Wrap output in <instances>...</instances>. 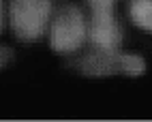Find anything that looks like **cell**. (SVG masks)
Segmentation results:
<instances>
[{
	"instance_id": "cell-2",
	"label": "cell",
	"mask_w": 152,
	"mask_h": 122,
	"mask_svg": "<svg viewBox=\"0 0 152 122\" xmlns=\"http://www.w3.org/2000/svg\"><path fill=\"white\" fill-rule=\"evenodd\" d=\"M49 0H11V26L22 41H37L47 26Z\"/></svg>"
},
{
	"instance_id": "cell-4",
	"label": "cell",
	"mask_w": 152,
	"mask_h": 122,
	"mask_svg": "<svg viewBox=\"0 0 152 122\" xmlns=\"http://www.w3.org/2000/svg\"><path fill=\"white\" fill-rule=\"evenodd\" d=\"M90 41L101 49H116L120 45L122 34H120V28L111 13H92Z\"/></svg>"
},
{
	"instance_id": "cell-1",
	"label": "cell",
	"mask_w": 152,
	"mask_h": 122,
	"mask_svg": "<svg viewBox=\"0 0 152 122\" xmlns=\"http://www.w3.org/2000/svg\"><path fill=\"white\" fill-rule=\"evenodd\" d=\"M75 66L86 75H141L146 71V62L139 56L116 54L114 49H99L94 54H88L77 60Z\"/></svg>"
},
{
	"instance_id": "cell-6",
	"label": "cell",
	"mask_w": 152,
	"mask_h": 122,
	"mask_svg": "<svg viewBox=\"0 0 152 122\" xmlns=\"http://www.w3.org/2000/svg\"><path fill=\"white\" fill-rule=\"evenodd\" d=\"M92 4V13H111L114 0H90Z\"/></svg>"
},
{
	"instance_id": "cell-8",
	"label": "cell",
	"mask_w": 152,
	"mask_h": 122,
	"mask_svg": "<svg viewBox=\"0 0 152 122\" xmlns=\"http://www.w3.org/2000/svg\"><path fill=\"white\" fill-rule=\"evenodd\" d=\"M0 30H2V0H0Z\"/></svg>"
},
{
	"instance_id": "cell-5",
	"label": "cell",
	"mask_w": 152,
	"mask_h": 122,
	"mask_svg": "<svg viewBox=\"0 0 152 122\" xmlns=\"http://www.w3.org/2000/svg\"><path fill=\"white\" fill-rule=\"evenodd\" d=\"M131 17L139 28L152 32V0H133L131 2Z\"/></svg>"
},
{
	"instance_id": "cell-3",
	"label": "cell",
	"mask_w": 152,
	"mask_h": 122,
	"mask_svg": "<svg viewBox=\"0 0 152 122\" xmlns=\"http://www.w3.org/2000/svg\"><path fill=\"white\" fill-rule=\"evenodd\" d=\"M86 39V26L84 17L79 13V9L75 7H64L60 9V13L56 15L52 24V47L54 52L69 54L82 47Z\"/></svg>"
},
{
	"instance_id": "cell-7",
	"label": "cell",
	"mask_w": 152,
	"mask_h": 122,
	"mask_svg": "<svg viewBox=\"0 0 152 122\" xmlns=\"http://www.w3.org/2000/svg\"><path fill=\"white\" fill-rule=\"evenodd\" d=\"M9 60H11V49H7V47H0V69H2Z\"/></svg>"
}]
</instances>
